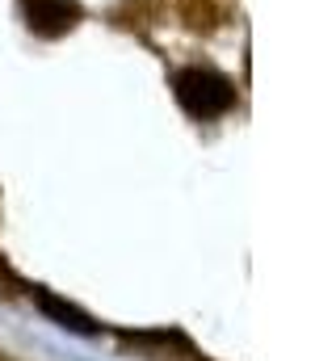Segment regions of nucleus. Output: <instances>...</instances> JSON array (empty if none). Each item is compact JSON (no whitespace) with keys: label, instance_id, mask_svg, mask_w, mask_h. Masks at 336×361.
<instances>
[{"label":"nucleus","instance_id":"obj_1","mask_svg":"<svg viewBox=\"0 0 336 361\" xmlns=\"http://www.w3.org/2000/svg\"><path fill=\"white\" fill-rule=\"evenodd\" d=\"M172 92H176L181 109L202 118V122L206 118H223L236 105V85L223 72H215V68H181L172 76Z\"/></svg>","mask_w":336,"mask_h":361},{"label":"nucleus","instance_id":"obj_2","mask_svg":"<svg viewBox=\"0 0 336 361\" xmlns=\"http://www.w3.org/2000/svg\"><path fill=\"white\" fill-rule=\"evenodd\" d=\"M21 8H25V25L34 34H42V38L68 34L76 25V17H80V8L72 0H21Z\"/></svg>","mask_w":336,"mask_h":361},{"label":"nucleus","instance_id":"obj_3","mask_svg":"<svg viewBox=\"0 0 336 361\" xmlns=\"http://www.w3.org/2000/svg\"><path fill=\"white\" fill-rule=\"evenodd\" d=\"M34 302H38V307H42V311L59 324V328H72V332H80V336H92V332H97V324L84 315L80 307L59 302V298H55V294H47V290H34Z\"/></svg>","mask_w":336,"mask_h":361}]
</instances>
